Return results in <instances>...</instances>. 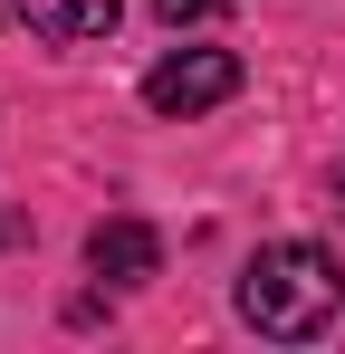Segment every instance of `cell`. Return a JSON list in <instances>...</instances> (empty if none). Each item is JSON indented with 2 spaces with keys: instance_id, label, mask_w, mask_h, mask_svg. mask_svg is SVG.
<instances>
[{
  "instance_id": "obj_1",
  "label": "cell",
  "mask_w": 345,
  "mask_h": 354,
  "mask_svg": "<svg viewBox=\"0 0 345 354\" xmlns=\"http://www.w3.org/2000/svg\"><path fill=\"white\" fill-rule=\"evenodd\" d=\"M240 326H259V335H278V345H307V335H326L345 306V268L317 249V239H278V249H259L249 268H240Z\"/></svg>"
},
{
  "instance_id": "obj_2",
  "label": "cell",
  "mask_w": 345,
  "mask_h": 354,
  "mask_svg": "<svg viewBox=\"0 0 345 354\" xmlns=\"http://www.w3.org/2000/svg\"><path fill=\"white\" fill-rule=\"evenodd\" d=\"M230 96H240V58H230V48H172V58H154V77H144V106H154V115H211Z\"/></svg>"
},
{
  "instance_id": "obj_3",
  "label": "cell",
  "mask_w": 345,
  "mask_h": 354,
  "mask_svg": "<svg viewBox=\"0 0 345 354\" xmlns=\"http://www.w3.org/2000/svg\"><path fill=\"white\" fill-rule=\"evenodd\" d=\"M19 19H29V39H48V48H87V39H106L115 19H125V0H10Z\"/></svg>"
},
{
  "instance_id": "obj_4",
  "label": "cell",
  "mask_w": 345,
  "mask_h": 354,
  "mask_svg": "<svg viewBox=\"0 0 345 354\" xmlns=\"http://www.w3.org/2000/svg\"><path fill=\"white\" fill-rule=\"evenodd\" d=\"M87 268L134 288V278H154V268H163V239L144 230V221H96V230H87Z\"/></svg>"
},
{
  "instance_id": "obj_5",
  "label": "cell",
  "mask_w": 345,
  "mask_h": 354,
  "mask_svg": "<svg viewBox=\"0 0 345 354\" xmlns=\"http://www.w3.org/2000/svg\"><path fill=\"white\" fill-rule=\"evenodd\" d=\"M154 10H163L172 29H182V19H211V10H221V0H154Z\"/></svg>"
},
{
  "instance_id": "obj_6",
  "label": "cell",
  "mask_w": 345,
  "mask_h": 354,
  "mask_svg": "<svg viewBox=\"0 0 345 354\" xmlns=\"http://www.w3.org/2000/svg\"><path fill=\"white\" fill-rule=\"evenodd\" d=\"M0 10H10V0H0Z\"/></svg>"
}]
</instances>
